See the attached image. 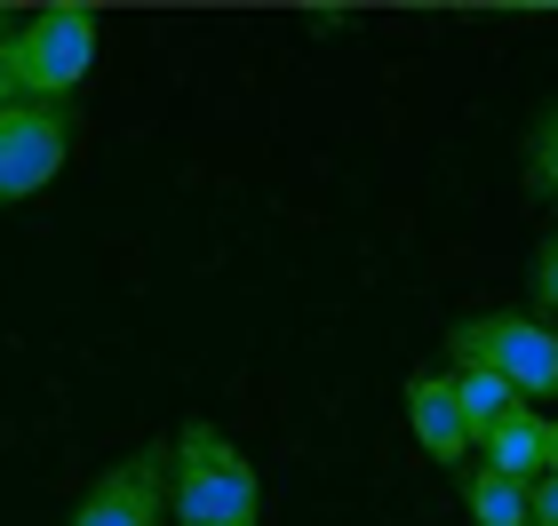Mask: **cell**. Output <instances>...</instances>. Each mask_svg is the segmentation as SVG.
Wrapping results in <instances>:
<instances>
[{
	"label": "cell",
	"mask_w": 558,
	"mask_h": 526,
	"mask_svg": "<svg viewBox=\"0 0 558 526\" xmlns=\"http://www.w3.org/2000/svg\"><path fill=\"white\" fill-rule=\"evenodd\" d=\"M175 526H256L264 518V479L216 423L175 431V487H168Z\"/></svg>",
	"instance_id": "obj_1"
},
{
	"label": "cell",
	"mask_w": 558,
	"mask_h": 526,
	"mask_svg": "<svg viewBox=\"0 0 558 526\" xmlns=\"http://www.w3.org/2000/svg\"><path fill=\"white\" fill-rule=\"evenodd\" d=\"M96 33H105V24L88 9H33L0 40V72H9V88L24 105H72V88H81L88 64H96Z\"/></svg>",
	"instance_id": "obj_2"
},
{
	"label": "cell",
	"mask_w": 558,
	"mask_h": 526,
	"mask_svg": "<svg viewBox=\"0 0 558 526\" xmlns=\"http://www.w3.org/2000/svg\"><path fill=\"white\" fill-rule=\"evenodd\" d=\"M454 367H495L519 399H558V328L535 311H478L447 328Z\"/></svg>",
	"instance_id": "obj_3"
},
{
	"label": "cell",
	"mask_w": 558,
	"mask_h": 526,
	"mask_svg": "<svg viewBox=\"0 0 558 526\" xmlns=\"http://www.w3.org/2000/svg\"><path fill=\"white\" fill-rule=\"evenodd\" d=\"M72 160V105H9L0 112V208L48 192Z\"/></svg>",
	"instance_id": "obj_4"
},
{
	"label": "cell",
	"mask_w": 558,
	"mask_h": 526,
	"mask_svg": "<svg viewBox=\"0 0 558 526\" xmlns=\"http://www.w3.org/2000/svg\"><path fill=\"white\" fill-rule=\"evenodd\" d=\"M168 487H175V439H151L136 455H120L105 479L81 494V511L64 526H160L168 518Z\"/></svg>",
	"instance_id": "obj_5"
},
{
	"label": "cell",
	"mask_w": 558,
	"mask_h": 526,
	"mask_svg": "<svg viewBox=\"0 0 558 526\" xmlns=\"http://www.w3.org/2000/svg\"><path fill=\"white\" fill-rule=\"evenodd\" d=\"M408 423H415V447L430 463H463L471 455L463 407H454V375H408Z\"/></svg>",
	"instance_id": "obj_6"
},
{
	"label": "cell",
	"mask_w": 558,
	"mask_h": 526,
	"mask_svg": "<svg viewBox=\"0 0 558 526\" xmlns=\"http://www.w3.org/2000/svg\"><path fill=\"white\" fill-rule=\"evenodd\" d=\"M478 455H487V470H502V479H519V487H535L543 470H550V423L535 407H519L502 431L478 439Z\"/></svg>",
	"instance_id": "obj_7"
},
{
	"label": "cell",
	"mask_w": 558,
	"mask_h": 526,
	"mask_svg": "<svg viewBox=\"0 0 558 526\" xmlns=\"http://www.w3.org/2000/svg\"><path fill=\"white\" fill-rule=\"evenodd\" d=\"M454 407H463V431H471V447H478L487 431H502L519 407H535V399H519L495 367H454Z\"/></svg>",
	"instance_id": "obj_8"
},
{
	"label": "cell",
	"mask_w": 558,
	"mask_h": 526,
	"mask_svg": "<svg viewBox=\"0 0 558 526\" xmlns=\"http://www.w3.org/2000/svg\"><path fill=\"white\" fill-rule=\"evenodd\" d=\"M519 184L526 199H558V96L526 120V144H519Z\"/></svg>",
	"instance_id": "obj_9"
},
{
	"label": "cell",
	"mask_w": 558,
	"mask_h": 526,
	"mask_svg": "<svg viewBox=\"0 0 558 526\" xmlns=\"http://www.w3.org/2000/svg\"><path fill=\"white\" fill-rule=\"evenodd\" d=\"M463 511H471L478 526H526V487L478 463L471 479H463Z\"/></svg>",
	"instance_id": "obj_10"
},
{
	"label": "cell",
	"mask_w": 558,
	"mask_h": 526,
	"mask_svg": "<svg viewBox=\"0 0 558 526\" xmlns=\"http://www.w3.org/2000/svg\"><path fill=\"white\" fill-rule=\"evenodd\" d=\"M535 304L558 319V223L543 232V247H535Z\"/></svg>",
	"instance_id": "obj_11"
},
{
	"label": "cell",
	"mask_w": 558,
	"mask_h": 526,
	"mask_svg": "<svg viewBox=\"0 0 558 526\" xmlns=\"http://www.w3.org/2000/svg\"><path fill=\"white\" fill-rule=\"evenodd\" d=\"M526 526H558V479H550V470L526 487Z\"/></svg>",
	"instance_id": "obj_12"
},
{
	"label": "cell",
	"mask_w": 558,
	"mask_h": 526,
	"mask_svg": "<svg viewBox=\"0 0 558 526\" xmlns=\"http://www.w3.org/2000/svg\"><path fill=\"white\" fill-rule=\"evenodd\" d=\"M9 105H24V96H16V88H9V72H0V112H9Z\"/></svg>",
	"instance_id": "obj_13"
},
{
	"label": "cell",
	"mask_w": 558,
	"mask_h": 526,
	"mask_svg": "<svg viewBox=\"0 0 558 526\" xmlns=\"http://www.w3.org/2000/svg\"><path fill=\"white\" fill-rule=\"evenodd\" d=\"M16 24H24V16H16V9H0V40H9V33H16Z\"/></svg>",
	"instance_id": "obj_14"
},
{
	"label": "cell",
	"mask_w": 558,
	"mask_h": 526,
	"mask_svg": "<svg viewBox=\"0 0 558 526\" xmlns=\"http://www.w3.org/2000/svg\"><path fill=\"white\" fill-rule=\"evenodd\" d=\"M550 479H558V423H550Z\"/></svg>",
	"instance_id": "obj_15"
}]
</instances>
